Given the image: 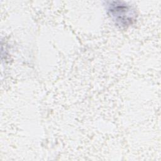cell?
Masks as SVG:
<instances>
[{
  "mask_svg": "<svg viewBox=\"0 0 161 161\" xmlns=\"http://www.w3.org/2000/svg\"><path fill=\"white\" fill-rule=\"evenodd\" d=\"M109 15L117 26L127 27L131 25L136 18V11L129 4L119 1L106 3Z\"/></svg>",
  "mask_w": 161,
  "mask_h": 161,
  "instance_id": "6da1fadb",
  "label": "cell"
}]
</instances>
